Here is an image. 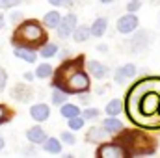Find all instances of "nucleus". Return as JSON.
<instances>
[{
	"instance_id": "35",
	"label": "nucleus",
	"mask_w": 160,
	"mask_h": 158,
	"mask_svg": "<svg viewBox=\"0 0 160 158\" xmlns=\"http://www.w3.org/2000/svg\"><path fill=\"white\" fill-rule=\"evenodd\" d=\"M4 26H6V17H4V15L0 13V30H2Z\"/></svg>"
},
{
	"instance_id": "14",
	"label": "nucleus",
	"mask_w": 160,
	"mask_h": 158,
	"mask_svg": "<svg viewBox=\"0 0 160 158\" xmlns=\"http://www.w3.org/2000/svg\"><path fill=\"white\" fill-rule=\"evenodd\" d=\"M147 45H149V34H147V32H140V34L134 36L130 48H132L134 52H140V50H143Z\"/></svg>"
},
{
	"instance_id": "34",
	"label": "nucleus",
	"mask_w": 160,
	"mask_h": 158,
	"mask_svg": "<svg viewBox=\"0 0 160 158\" xmlns=\"http://www.w3.org/2000/svg\"><path fill=\"white\" fill-rule=\"evenodd\" d=\"M97 50L99 52H108V47L106 45H97Z\"/></svg>"
},
{
	"instance_id": "21",
	"label": "nucleus",
	"mask_w": 160,
	"mask_h": 158,
	"mask_svg": "<svg viewBox=\"0 0 160 158\" xmlns=\"http://www.w3.org/2000/svg\"><path fill=\"white\" fill-rule=\"evenodd\" d=\"M67 102V93L63 91V89H58V87H54V91H52V104H65Z\"/></svg>"
},
{
	"instance_id": "7",
	"label": "nucleus",
	"mask_w": 160,
	"mask_h": 158,
	"mask_svg": "<svg viewBox=\"0 0 160 158\" xmlns=\"http://www.w3.org/2000/svg\"><path fill=\"white\" fill-rule=\"evenodd\" d=\"M30 116H32V119H36V121H47V119L50 117V108L47 106V104H43V102H39V104H34L32 108H30Z\"/></svg>"
},
{
	"instance_id": "17",
	"label": "nucleus",
	"mask_w": 160,
	"mask_h": 158,
	"mask_svg": "<svg viewBox=\"0 0 160 158\" xmlns=\"http://www.w3.org/2000/svg\"><path fill=\"white\" fill-rule=\"evenodd\" d=\"M43 149L50 155H60L62 153V143L58 141V138H47L43 141Z\"/></svg>"
},
{
	"instance_id": "33",
	"label": "nucleus",
	"mask_w": 160,
	"mask_h": 158,
	"mask_svg": "<svg viewBox=\"0 0 160 158\" xmlns=\"http://www.w3.org/2000/svg\"><path fill=\"white\" fill-rule=\"evenodd\" d=\"M22 78L26 80V82H32V80L36 78V73H24V75H22Z\"/></svg>"
},
{
	"instance_id": "15",
	"label": "nucleus",
	"mask_w": 160,
	"mask_h": 158,
	"mask_svg": "<svg viewBox=\"0 0 160 158\" xmlns=\"http://www.w3.org/2000/svg\"><path fill=\"white\" fill-rule=\"evenodd\" d=\"M30 95H32V89H30L28 86H24V84H19V86L11 91V97H15V99L21 101V102L30 101Z\"/></svg>"
},
{
	"instance_id": "6",
	"label": "nucleus",
	"mask_w": 160,
	"mask_h": 158,
	"mask_svg": "<svg viewBox=\"0 0 160 158\" xmlns=\"http://www.w3.org/2000/svg\"><path fill=\"white\" fill-rule=\"evenodd\" d=\"M86 69H88V73H89L93 78H97V80H102V78H106V77L110 75V69H108L104 63L97 62V60H91V62H88Z\"/></svg>"
},
{
	"instance_id": "36",
	"label": "nucleus",
	"mask_w": 160,
	"mask_h": 158,
	"mask_svg": "<svg viewBox=\"0 0 160 158\" xmlns=\"http://www.w3.org/2000/svg\"><path fill=\"white\" fill-rule=\"evenodd\" d=\"M2 149H4V138L0 136V151H2Z\"/></svg>"
},
{
	"instance_id": "26",
	"label": "nucleus",
	"mask_w": 160,
	"mask_h": 158,
	"mask_svg": "<svg viewBox=\"0 0 160 158\" xmlns=\"http://www.w3.org/2000/svg\"><path fill=\"white\" fill-rule=\"evenodd\" d=\"M9 117H11V114H9V110H8V106L0 104V125H2V123H8Z\"/></svg>"
},
{
	"instance_id": "23",
	"label": "nucleus",
	"mask_w": 160,
	"mask_h": 158,
	"mask_svg": "<svg viewBox=\"0 0 160 158\" xmlns=\"http://www.w3.org/2000/svg\"><path fill=\"white\" fill-rule=\"evenodd\" d=\"M50 75H52V65H48V63L38 65V69H36V77L38 78H48Z\"/></svg>"
},
{
	"instance_id": "32",
	"label": "nucleus",
	"mask_w": 160,
	"mask_h": 158,
	"mask_svg": "<svg viewBox=\"0 0 160 158\" xmlns=\"http://www.w3.org/2000/svg\"><path fill=\"white\" fill-rule=\"evenodd\" d=\"M21 19H22V15H21L19 11H15V13H11V15H9V21H11L13 24H17V22H21Z\"/></svg>"
},
{
	"instance_id": "27",
	"label": "nucleus",
	"mask_w": 160,
	"mask_h": 158,
	"mask_svg": "<svg viewBox=\"0 0 160 158\" xmlns=\"http://www.w3.org/2000/svg\"><path fill=\"white\" fill-rule=\"evenodd\" d=\"M82 117L84 119H97L99 117V110L97 108H86L84 114H82Z\"/></svg>"
},
{
	"instance_id": "19",
	"label": "nucleus",
	"mask_w": 160,
	"mask_h": 158,
	"mask_svg": "<svg viewBox=\"0 0 160 158\" xmlns=\"http://www.w3.org/2000/svg\"><path fill=\"white\" fill-rule=\"evenodd\" d=\"M89 36H91V30L88 26H77L75 32H73V39L77 41V43H84Z\"/></svg>"
},
{
	"instance_id": "8",
	"label": "nucleus",
	"mask_w": 160,
	"mask_h": 158,
	"mask_svg": "<svg viewBox=\"0 0 160 158\" xmlns=\"http://www.w3.org/2000/svg\"><path fill=\"white\" fill-rule=\"evenodd\" d=\"M136 75V65L134 63H125L123 67H119L118 71H116V82L118 84H123L125 80L132 78Z\"/></svg>"
},
{
	"instance_id": "18",
	"label": "nucleus",
	"mask_w": 160,
	"mask_h": 158,
	"mask_svg": "<svg viewBox=\"0 0 160 158\" xmlns=\"http://www.w3.org/2000/svg\"><path fill=\"white\" fill-rule=\"evenodd\" d=\"M60 114H62L65 119H71V117H75V116H80V108L77 106V104H69V102H65V104H62Z\"/></svg>"
},
{
	"instance_id": "2",
	"label": "nucleus",
	"mask_w": 160,
	"mask_h": 158,
	"mask_svg": "<svg viewBox=\"0 0 160 158\" xmlns=\"http://www.w3.org/2000/svg\"><path fill=\"white\" fill-rule=\"evenodd\" d=\"M47 34L43 30L38 21H22L19 22V26L15 28L13 36H11V43L15 47H28V48H36V47H43L47 43Z\"/></svg>"
},
{
	"instance_id": "29",
	"label": "nucleus",
	"mask_w": 160,
	"mask_h": 158,
	"mask_svg": "<svg viewBox=\"0 0 160 158\" xmlns=\"http://www.w3.org/2000/svg\"><path fill=\"white\" fill-rule=\"evenodd\" d=\"M140 6H142V2H140V0H130V2L127 4V9H128L130 13H134V11H138V9H140Z\"/></svg>"
},
{
	"instance_id": "1",
	"label": "nucleus",
	"mask_w": 160,
	"mask_h": 158,
	"mask_svg": "<svg viewBox=\"0 0 160 158\" xmlns=\"http://www.w3.org/2000/svg\"><path fill=\"white\" fill-rule=\"evenodd\" d=\"M84 58L78 56L77 60L63 62L54 77V87L63 89L65 93H86L89 89V77L82 67Z\"/></svg>"
},
{
	"instance_id": "22",
	"label": "nucleus",
	"mask_w": 160,
	"mask_h": 158,
	"mask_svg": "<svg viewBox=\"0 0 160 158\" xmlns=\"http://www.w3.org/2000/svg\"><path fill=\"white\" fill-rule=\"evenodd\" d=\"M106 114H108V116H119L121 114V102L118 99H112V101L106 104Z\"/></svg>"
},
{
	"instance_id": "13",
	"label": "nucleus",
	"mask_w": 160,
	"mask_h": 158,
	"mask_svg": "<svg viewBox=\"0 0 160 158\" xmlns=\"http://www.w3.org/2000/svg\"><path fill=\"white\" fill-rule=\"evenodd\" d=\"M15 56L28 63H34L38 60V54L34 52V48H28V47H15Z\"/></svg>"
},
{
	"instance_id": "4",
	"label": "nucleus",
	"mask_w": 160,
	"mask_h": 158,
	"mask_svg": "<svg viewBox=\"0 0 160 158\" xmlns=\"http://www.w3.org/2000/svg\"><path fill=\"white\" fill-rule=\"evenodd\" d=\"M75 28H77V15H75V13H67L65 17H62L60 24L56 26V30H58V36H60L62 39H65V37L73 36Z\"/></svg>"
},
{
	"instance_id": "25",
	"label": "nucleus",
	"mask_w": 160,
	"mask_h": 158,
	"mask_svg": "<svg viewBox=\"0 0 160 158\" xmlns=\"http://www.w3.org/2000/svg\"><path fill=\"white\" fill-rule=\"evenodd\" d=\"M60 140L63 141V143H67V145H73V143H77V138H75V134L73 132H62L60 134Z\"/></svg>"
},
{
	"instance_id": "24",
	"label": "nucleus",
	"mask_w": 160,
	"mask_h": 158,
	"mask_svg": "<svg viewBox=\"0 0 160 158\" xmlns=\"http://www.w3.org/2000/svg\"><path fill=\"white\" fill-rule=\"evenodd\" d=\"M67 121H69V128H71V130H80V128L84 126V121H86V119L80 117V116H75V117L67 119Z\"/></svg>"
},
{
	"instance_id": "31",
	"label": "nucleus",
	"mask_w": 160,
	"mask_h": 158,
	"mask_svg": "<svg viewBox=\"0 0 160 158\" xmlns=\"http://www.w3.org/2000/svg\"><path fill=\"white\" fill-rule=\"evenodd\" d=\"M6 82H8V75H6V71L0 67V93H2L4 87H6Z\"/></svg>"
},
{
	"instance_id": "20",
	"label": "nucleus",
	"mask_w": 160,
	"mask_h": 158,
	"mask_svg": "<svg viewBox=\"0 0 160 158\" xmlns=\"http://www.w3.org/2000/svg\"><path fill=\"white\" fill-rule=\"evenodd\" d=\"M39 54L43 58H52V56H56V54H58V45H54V43H45V45L41 47Z\"/></svg>"
},
{
	"instance_id": "28",
	"label": "nucleus",
	"mask_w": 160,
	"mask_h": 158,
	"mask_svg": "<svg viewBox=\"0 0 160 158\" xmlns=\"http://www.w3.org/2000/svg\"><path fill=\"white\" fill-rule=\"evenodd\" d=\"M22 0H0V9H9L13 6H19Z\"/></svg>"
},
{
	"instance_id": "30",
	"label": "nucleus",
	"mask_w": 160,
	"mask_h": 158,
	"mask_svg": "<svg viewBox=\"0 0 160 158\" xmlns=\"http://www.w3.org/2000/svg\"><path fill=\"white\" fill-rule=\"evenodd\" d=\"M52 6H56V7H60V6H67V7H71L73 6V2L71 0H48Z\"/></svg>"
},
{
	"instance_id": "3",
	"label": "nucleus",
	"mask_w": 160,
	"mask_h": 158,
	"mask_svg": "<svg viewBox=\"0 0 160 158\" xmlns=\"http://www.w3.org/2000/svg\"><path fill=\"white\" fill-rule=\"evenodd\" d=\"M97 156L99 158H127L130 155L121 143H104V145H101L97 149Z\"/></svg>"
},
{
	"instance_id": "9",
	"label": "nucleus",
	"mask_w": 160,
	"mask_h": 158,
	"mask_svg": "<svg viewBox=\"0 0 160 158\" xmlns=\"http://www.w3.org/2000/svg\"><path fill=\"white\" fill-rule=\"evenodd\" d=\"M106 130H104V126H91L89 130H88V134H86V140L89 141V143H101L104 138H106Z\"/></svg>"
},
{
	"instance_id": "12",
	"label": "nucleus",
	"mask_w": 160,
	"mask_h": 158,
	"mask_svg": "<svg viewBox=\"0 0 160 158\" xmlns=\"http://www.w3.org/2000/svg\"><path fill=\"white\" fill-rule=\"evenodd\" d=\"M26 138H28L30 143H41L43 145V141L47 140V134L41 126H32V128L26 130Z\"/></svg>"
},
{
	"instance_id": "37",
	"label": "nucleus",
	"mask_w": 160,
	"mask_h": 158,
	"mask_svg": "<svg viewBox=\"0 0 160 158\" xmlns=\"http://www.w3.org/2000/svg\"><path fill=\"white\" fill-rule=\"evenodd\" d=\"M102 4H110V2H114V0H101Z\"/></svg>"
},
{
	"instance_id": "5",
	"label": "nucleus",
	"mask_w": 160,
	"mask_h": 158,
	"mask_svg": "<svg viewBox=\"0 0 160 158\" xmlns=\"http://www.w3.org/2000/svg\"><path fill=\"white\" fill-rule=\"evenodd\" d=\"M118 32L119 34H132L138 26H140V21H138V17L134 15V13H127V15H123L118 19Z\"/></svg>"
},
{
	"instance_id": "16",
	"label": "nucleus",
	"mask_w": 160,
	"mask_h": 158,
	"mask_svg": "<svg viewBox=\"0 0 160 158\" xmlns=\"http://www.w3.org/2000/svg\"><path fill=\"white\" fill-rule=\"evenodd\" d=\"M60 21H62V15H60L56 9L45 13V17H43V24H45L47 28H56V26L60 24Z\"/></svg>"
},
{
	"instance_id": "11",
	"label": "nucleus",
	"mask_w": 160,
	"mask_h": 158,
	"mask_svg": "<svg viewBox=\"0 0 160 158\" xmlns=\"http://www.w3.org/2000/svg\"><path fill=\"white\" fill-rule=\"evenodd\" d=\"M106 28H108V19H106V17H99V19H95V22L89 26L91 36H95V37H102V36L106 34Z\"/></svg>"
},
{
	"instance_id": "10",
	"label": "nucleus",
	"mask_w": 160,
	"mask_h": 158,
	"mask_svg": "<svg viewBox=\"0 0 160 158\" xmlns=\"http://www.w3.org/2000/svg\"><path fill=\"white\" fill-rule=\"evenodd\" d=\"M102 126H104V130L108 134H118V132L123 130V123L118 119V116H108L102 121Z\"/></svg>"
}]
</instances>
